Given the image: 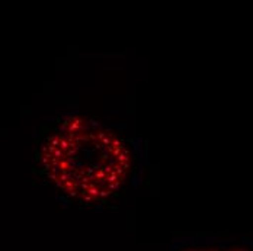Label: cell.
I'll return each instance as SVG.
<instances>
[{"label":"cell","instance_id":"obj_1","mask_svg":"<svg viewBox=\"0 0 253 251\" xmlns=\"http://www.w3.org/2000/svg\"><path fill=\"white\" fill-rule=\"evenodd\" d=\"M35 163L41 179L63 199L90 208L120 199L138 158L131 140L118 128L70 115L41 131Z\"/></svg>","mask_w":253,"mask_h":251},{"label":"cell","instance_id":"obj_2","mask_svg":"<svg viewBox=\"0 0 253 251\" xmlns=\"http://www.w3.org/2000/svg\"><path fill=\"white\" fill-rule=\"evenodd\" d=\"M177 251H252L248 246L242 244H226V246H217V244H195L188 246Z\"/></svg>","mask_w":253,"mask_h":251}]
</instances>
